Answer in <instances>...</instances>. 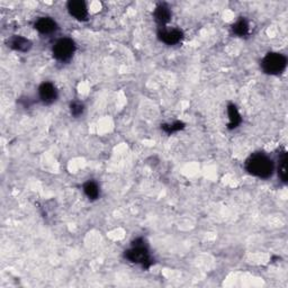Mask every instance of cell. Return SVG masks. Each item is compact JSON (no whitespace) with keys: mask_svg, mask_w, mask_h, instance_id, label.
<instances>
[{"mask_svg":"<svg viewBox=\"0 0 288 288\" xmlns=\"http://www.w3.org/2000/svg\"><path fill=\"white\" fill-rule=\"evenodd\" d=\"M232 30L234 34L240 36V38H243V36H246L249 34V22H248L244 18H240V20L232 26Z\"/></svg>","mask_w":288,"mask_h":288,"instance_id":"13","label":"cell"},{"mask_svg":"<svg viewBox=\"0 0 288 288\" xmlns=\"http://www.w3.org/2000/svg\"><path fill=\"white\" fill-rule=\"evenodd\" d=\"M34 27L40 34H52L58 30L56 22L50 17H40L35 22Z\"/></svg>","mask_w":288,"mask_h":288,"instance_id":"8","label":"cell"},{"mask_svg":"<svg viewBox=\"0 0 288 288\" xmlns=\"http://www.w3.org/2000/svg\"><path fill=\"white\" fill-rule=\"evenodd\" d=\"M76 51V44L71 38L58 40L53 46V56L58 61H69Z\"/></svg>","mask_w":288,"mask_h":288,"instance_id":"4","label":"cell"},{"mask_svg":"<svg viewBox=\"0 0 288 288\" xmlns=\"http://www.w3.org/2000/svg\"><path fill=\"white\" fill-rule=\"evenodd\" d=\"M68 12L72 17L78 20H87L88 9L87 4L82 0H71L66 4Z\"/></svg>","mask_w":288,"mask_h":288,"instance_id":"6","label":"cell"},{"mask_svg":"<svg viewBox=\"0 0 288 288\" xmlns=\"http://www.w3.org/2000/svg\"><path fill=\"white\" fill-rule=\"evenodd\" d=\"M287 161L288 156L286 152H282L280 156H279V164H278V176L284 184L287 182Z\"/></svg>","mask_w":288,"mask_h":288,"instance_id":"14","label":"cell"},{"mask_svg":"<svg viewBox=\"0 0 288 288\" xmlns=\"http://www.w3.org/2000/svg\"><path fill=\"white\" fill-rule=\"evenodd\" d=\"M153 17H154V20L161 27H164V25L168 24L171 20L170 8L166 4H158L154 9V12H153Z\"/></svg>","mask_w":288,"mask_h":288,"instance_id":"9","label":"cell"},{"mask_svg":"<svg viewBox=\"0 0 288 288\" xmlns=\"http://www.w3.org/2000/svg\"><path fill=\"white\" fill-rule=\"evenodd\" d=\"M246 169L252 176L267 179L272 176L274 162L264 153H256L246 160Z\"/></svg>","mask_w":288,"mask_h":288,"instance_id":"1","label":"cell"},{"mask_svg":"<svg viewBox=\"0 0 288 288\" xmlns=\"http://www.w3.org/2000/svg\"><path fill=\"white\" fill-rule=\"evenodd\" d=\"M228 120H230L228 128L230 130L236 128L238 126L241 124L242 118H241L240 112H238L236 105H233V104H231V105L228 106Z\"/></svg>","mask_w":288,"mask_h":288,"instance_id":"11","label":"cell"},{"mask_svg":"<svg viewBox=\"0 0 288 288\" xmlns=\"http://www.w3.org/2000/svg\"><path fill=\"white\" fill-rule=\"evenodd\" d=\"M84 192L90 200H96L99 198V195H100V189H99L97 182L89 180V182L84 184Z\"/></svg>","mask_w":288,"mask_h":288,"instance_id":"12","label":"cell"},{"mask_svg":"<svg viewBox=\"0 0 288 288\" xmlns=\"http://www.w3.org/2000/svg\"><path fill=\"white\" fill-rule=\"evenodd\" d=\"M287 58L282 53H268L262 61H261V68L262 71L267 74L276 76L280 74L286 69Z\"/></svg>","mask_w":288,"mask_h":288,"instance_id":"3","label":"cell"},{"mask_svg":"<svg viewBox=\"0 0 288 288\" xmlns=\"http://www.w3.org/2000/svg\"><path fill=\"white\" fill-rule=\"evenodd\" d=\"M38 97L45 105H51L58 98V90L52 82H43L38 87Z\"/></svg>","mask_w":288,"mask_h":288,"instance_id":"5","label":"cell"},{"mask_svg":"<svg viewBox=\"0 0 288 288\" xmlns=\"http://www.w3.org/2000/svg\"><path fill=\"white\" fill-rule=\"evenodd\" d=\"M158 36H159V38L164 43L168 45H176L182 40L184 33L182 30H180L178 28L166 30L164 27H162V28L158 32Z\"/></svg>","mask_w":288,"mask_h":288,"instance_id":"7","label":"cell"},{"mask_svg":"<svg viewBox=\"0 0 288 288\" xmlns=\"http://www.w3.org/2000/svg\"><path fill=\"white\" fill-rule=\"evenodd\" d=\"M84 110V107L80 102H72L70 104V112L72 116L79 117L80 115H82Z\"/></svg>","mask_w":288,"mask_h":288,"instance_id":"16","label":"cell"},{"mask_svg":"<svg viewBox=\"0 0 288 288\" xmlns=\"http://www.w3.org/2000/svg\"><path fill=\"white\" fill-rule=\"evenodd\" d=\"M8 46H10L17 52H27L32 48V42L28 38H22V36L20 35H15L8 40Z\"/></svg>","mask_w":288,"mask_h":288,"instance_id":"10","label":"cell"},{"mask_svg":"<svg viewBox=\"0 0 288 288\" xmlns=\"http://www.w3.org/2000/svg\"><path fill=\"white\" fill-rule=\"evenodd\" d=\"M184 128V124L182 123V122H174V123H172V124L161 125V128L168 134H172L174 132H178V130H182Z\"/></svg>","mask_w":288,"mask_h":288,"instance_id":"15","label":"cell"},{"mask_svg":"<svg viewBox=\"0 0 288 288\" xmlns=\"http://www.w3.org/2000/svg\"><path fill=\"white\" fill-rule=\"evenodd\" d=\"M125 258L133 264H141L144 269L151 267L152 259L148 246L143 238H136L133 242L132 248L125 251Z\"/></svg>","mask_w":288,"mask_h":288,"instance_id":"2","label":"cell"}]
</instances>
